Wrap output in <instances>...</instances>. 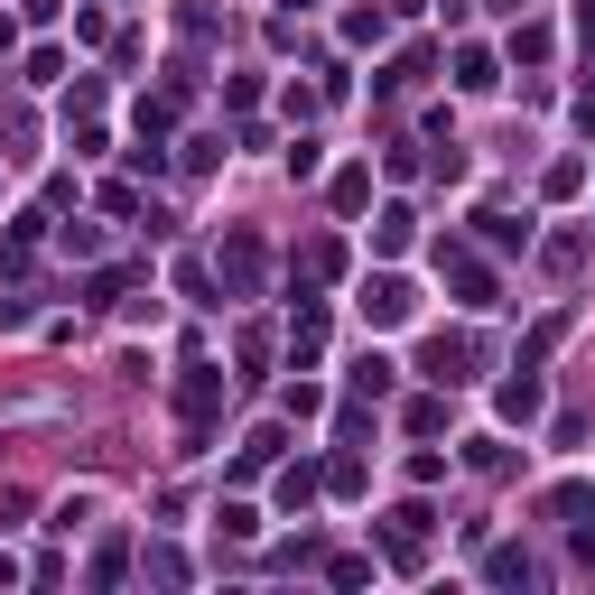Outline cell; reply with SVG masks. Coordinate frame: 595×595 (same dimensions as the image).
I'll return each instance as SVG.
<instances>
[{
  "instance_id": "10",
  "label": "cell",
  "mask_w": 595,
  "mask_h": 595,
  "mask_svg": "<svg viewBox=\"0 0 595 595\" xmlns=\"http://www.w3.org/2000/svg\"><path fill=\"white\" fill-rule=\"evenodd\" d=\"M364 205H373V168H345L335 177V215H364Z\"/></svg>"
},
{
  "instance_id": "13",
  "label": "cell",
  "mask_w": 595,
  "mask_h": 595,
  "mask_svg": "<svg viewBox=\"0 0 595 595\" xmlns=\"http://www.w3.org/2000/svg\"><path fill=\"white\" fill-rule=\"evenodd\" d=\"M586 512H595L586 484H558V494H549V522H586Z\"/></svg>"
},
{
  "instance_id": "15",
  "label": "cell",
  "mask_w": 595,
  "mask_h": 595,
  "mask_svg": "<svg viewBox=\"0 0 595 595\" xmlns=\"http://www.w3.org/2000/svg\"><path fill=\"white\" fill-rule=\"evenodd\" d=\"M381 29H391L381 10H345V38H354V47H381Z\"/></svg>"
},
{
  "instance_id": "16",
  "label": "cell",
  "mask_w": 595,
  "mask_h": 595,
  "mask_svg": "<svg viewBox=\"0 0 595 595\" xmlns=\"http://www.w3.org/2000/svg\"><path fill=\"white\" fill-rule=\"evenodd\" d=\"M484 224V242H494V251H512V242H530V224H512V215H475Z\"/></svg>"
},
{
  "instance_id": "12",
  "label": "cell",
  "mask_w": 595,
  "mask_h": 595,
  "mask_svg": "<svg viewBox=\"0 0 595 595\" xmlns=\"http://www.w3.org/2000/svg\"><path fill=\"white\" fill-rule=\"evenodd\" d=\"M391 373H400L391 354H364V364H354V391H373V400H381V391H391Z\"/></svg>"
},
{
  "instance_id": "2",
  "label": "cell",
  "mask_w": 595,
  "mask_h": 595,
  "mask_svg": "<svg viewBox=\"0 0 595 595\" xmlns=\"http://www.w3.org/2000/svg\"><path fill=\"white\" fill-rule=\"evenodd\" d=\"M364 317L373 326H409V317H419V289H409L400 270H373L364 279Z\"/></svg>"
},
{
  "instance_id": "4",
  "label": "cell",
  "mask_w": 595,
  "mask_h": 595,
  "mask_svg": "<svg viewBox=\"0 0 595 595\" xmlns=\"http://www.w3.org/2000/svg\"><path fill=\"white\" fill-rule=\"evenodd\" d=\"M428 522H437L428 503H400V512H381V539H391V558H400V567H419V539H428Z\"/></svg>"
},
{
  "instance_id": "6",
  "label": "cell",
  "mask_w": 595,
  "mask_h": 595,
  "mask_svg": "<svg viewBox=\"0 0 595 595\" xmlns=\"http://www.w3.org/2000/svg\"><path fill=\"white\" fill-rule=\"evenodd\" d=\"M447 279H456V307H494V270H484L475 251H456V261H447Z\"/></svg>"
},
{
  "instance_id": "20",
  "label": "cell",
  "mask_w": 595,
  "mask_h": 595,
  "mask_svg": "<svg viewBox=\"0 0 595 595\" xmlns=\"http://www.w3.org/2000/svg\"><path fill=\"white\" fill-rule=\"evenodd\" d=\"M10 47H19V19H0V57H10Z\"/></svg>"
},
{
  "instance_id": "9",
  "label": "cell",
  "mask_w": 595,
  "mask_h": 595,
  "mask_svg": "<svg viewBox=\"0 0 595 595\" xmlns=\"http://www.w3.org/2000/svg\"><path fill=\"white\" fill-rule=\"evenodd\" d=\"M93 512H102V494H66V503H57V522H47V530H57V539H75V530H93Z\"/></svg>"
},
{
  "instance_id": "18",
  "label": "cell",
  "mask_w": 595,
  "mask_h": 595,
  "mask_svg": "<svg viewBox=\"0 0 595 595\" xmlns=\"http://www.w3.org/2000/svg\"><path fill=\"white\" fill-rule=\"evenodd\" d=\"M215 522H224V539H251V530H261V512H251V503H224Z\"/></svg>"
},
{
  "instance_id": "5",
  "label": "cell",
  "mask_w": 595,
  "mask_h": 595,
  "mask_svg": "<svg viewBox=\"0 0 595 595\" xmlns=\"http://www.w3.org/2000/svg\"><path fill=\"white\" fill-rule=\"evenodd\" d=\"M465 364H475V345H465V335H437V345H428V381H437V391H456Z\"/></svg>"
},
{
  "instance_id": "17",
  "label": "cell",
  "mask_w": 595,
  "mask_h": 595,
  "mask_svg": "<svg viewBox=\"0 0 595 595\" xmlns=\"http://www.w3.org/2000/svg\"><path fill=\"white\" fill-rule=\"evenodd\" d=\"M465 465H475V475H503L512 456H503V437H475V447H465Z\"/></svg>"
},
{
  "instance_id": "3",
  "label": "cell",
  "mask_w": 595,
  "mask_h": 595,
  "mask_svg": "<svg viewBox=\"0 0 595 595\" xmlns=\"http://www.w3.org/2000/svg\"><path fill=\"white\" fill-rule=\"evenodd\" d=\"M177 409H187V437L205 447V419L224 409V373H215V364H187V381H177Z\"/></svg>"
},
{
  "instance_id": "14",
  "label": "cell",
  "mask_w": 595,
  "mask_h": 595,
  "mask_svg": "<svg viewBox=\"0 0 595 595\" xmlns=\"http://www.w3.org/2000/svg\"><path fill=\"white\" fill-rule=\"evenodd\" d=\"M279 409H289V419H317L326 391H317V381H289V391H279Z\"/></svg>"
},
{
  "instance_id": "19",
  "label": "cell",
  "mask_w": 595,
  "mask_h": 595,
  "mask_svg": "<svg viewBox=\"0 0 595 595\" xmlns=\"http://www.w3.org/2000/svg\"><path fill=\"white\" fill-rule=\"evenodd\" d=\"M577 131H586V140H595V93H586V102H577Z\"/></svg>"
},
{
  "instance_id": "11",
  "label": "cell",
  "mask_w": 595,
  "mask_h": 595,
  "mask_svg": "<svg viewBox=\"0 0 595 595\" xmlns=\"http://www.w3.org/2000/svg\"><path fill=\"white\" fill-rule=\"evenodd\" d=\"M409 232H419V224H409V205H381V224H373V242H381V251H409Z\"/></svg>"
},
{
  "instance_id": "1",
  "label": "cell",
  "mask_w": 595,
  "mask_h": 595,
  "mask_svg": "<svg viewBox=\"0 0 595 595\" xmlns=\"http://www.w3.org/2000/svg\"><path fill=\"white\" fill-rule=\"evenodd\" d=\"M215 279L232 298H261V279H270V251H261V232H224V251H215Z\"/></svg>"
},
{
  "instance_id": "8",
  "label": "cell",
  "mask_w": 595,
  "mask_h": 595,
  "mask_svg": "<svg viewBox=\"0 0 595 595\" xmlns=\"http://www.w3.org/2000/svg\"><path fill=\"white\" fill-rule=\"evenodd\" d=\"M494 409H503V419H539V373L522 364V381H503V391H494Z\"/></svg>"
},
{
  "instance_id": "7",
  "label": "cell",
  "mask_w": 595,
  "mask_h": 595,
  "mask_svg": "<svg viewBox=\"0 0 595 595\" xmlns=\"http://www.w3.org/2000/svg\"><path fill=\"white\" fill-rule=\"evenodd\" d=\"M494 47H456V93H494Z\"/></svg>"
}]
</instances>
